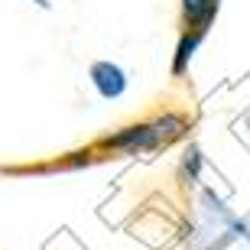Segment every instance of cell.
Returning a JSON list of instances; mask_svg holds the SVG:
<instances>
[{
  "mask_svg": "<svg viewBox=\"0 0 250 250\" xmlns=\"http://www.w3.org/2000/svg\"><path fill=\"white\" fill-rule=\"evenodd\" d=\"M188 121L182 114H163L153 121H140V124H127L117 133H107L101 140L104 149L121 153V156H140V153H153V149L169 146L172 140L186 137Z\"/></svg>",
  "mask_w": 250,
  "mask_h": 250,
  "instance_id": "1",
  "label": "cell"
},
{
  "mask_svg": "<svg viewBox=\"0 0 250 250\" xmlns=\"http://www.w3.org/2000/svg\"><path fill=\"white\" fill-rule=\"evenodd\" d=\"M88 82H91L94 94L104 101H121L130 88V75L124 65L111 62V59H94L88 65Z\"/></svg>",
  "mask_w": 250,
  "mask_h": 250,
  "instance_id": "2",
  "label": "cell"
},
{
  "mask_svg": "<svg viewBox=\"0 0 250 250\" xmlns=\"http://www.w3.org/2000/svg\"><path fill=\"white\" fill-rule=\"evenodd\" d=\"M221 10V0H182V20H186V29L195 33H208V26L214 23Z\"/></svg>",
  "mask_w": 250,
  "mask_h": 250,
  "instance_id": "3",
  "label": "cell"
},
{
  "mask_svg": "<svg viewBox=\"0 0 250 250\" xmlns=\"http://www.w3.org/2000/svg\"><path fill=\"white\" fill-rule=\"evenodd\" d=\"M205 33H195V29H186L182 36H179V46H176V56H172V75H186L188 72V62L195 59L198 46H202Z\"/></svg>",
  "mask_w": 250,
  "mask_h": 250,
  "instance_id": "4",
  "label": "cell"
},
{
  "mask_svg": "<svg viewBox=\"0 0 250 250\" xmlns=\"http://www.w3.org/2000/svg\"><path fill=\"white\" fill-rule=\"evenodd\" d=\"M202 169H205V156H202V149L192 143V146L186 149L182 163H179V179H182V186L195 188L198 182H202Z\"/></svg>",
  "mask_w": 250,
  "mask_h": 250,
  "instance_id": "5",
  "label": "cell"
},
{
  "mask_svg": "<svg viewBox=\"0 0 250 250\" xmlns=\"http://www.w3.org/2000/svg\"><path fill=\"white\" fill-rule=\"evenodd\" d=\"M33 7H39V10H52V0H29Z\"/></svg>",
  "mask_w": 250,
  "mask_h": 250,
  "instance_id": "6",
  "label": "cell"
}]
</instances>
